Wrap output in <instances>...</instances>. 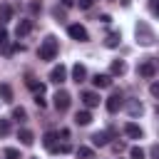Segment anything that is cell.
Masks as SVG:
<instances>
[{
	"instance_id": "obj_1",
	"label": "cell",
	"mask_w": 159,
	"mask_h": 159,
	"mask_svg": "<svg viewBox=\"0 0 159 159\" xmlns=\"http://www.w3.org/2000/svg\"><path fill=\"white\" fill-rule=\"evenodd\" d=\"M134 35H137V42H139V45H144V47L154 45V40H157L154 30H152V27H149L144 20H139V22H137V27H134Z\"/></svg>"
},
{
	"instance_id": "obj_2",
	"label": "cell",
	"mask_w": 159,
	"mask_h": 159,
	"mask_svg": "<svg viewBox=\"0 0 159 159\" xmlns=\"http://www.w3.org/2000/svg\"><path fill=\"white\" fill-rule=\"evenodd\" d=\"M37 55H40V60H45V62L55 60V57H57V37H55V35H47V37L42 40Z\"/></svg>"
},
{
	"instance_id": "obj_3",
	"label": "cell",
	"mask_w": 159,
	"mask_h": 159,
	"mask_svg": "<svg viewBox=\"0 0 159 159\" xmlns=\"http://www.w3.org/2000/svg\"><path fill=\"white\" fill-rule=\"evenodd\" d=\"M122 104H124V92H122V89H112V94H109L107 102H104L107 112H109V114H117V112L122 109Z\"/></svg>"
},
{
	"instance_id": "obj_4",
	"label": "cell",
	"mask_w": 159,
	"mask_h": 159,
	"mask_svg": "<svg viewBox=\"0 0 159 159\" xmlns=\"http://www.w3.org/2000/svg\"><path fill=\"white\" fill-rule=\"evenodd\" d=\"M137 75L144 77V80H154V75H157V62H154V57L142 60V62L137 65Z\"/></svg>"
},
{
	"instance_id": "obj_5",
	"label": "cell",
	"mask_w": 159,
	"mask_h": 159,
	"mask_svg": "<svg viewBox=\"0 0 159 159\" xmlns=\"http://www.w3.org/2000/svg\"><path fill=\"white\" fill-rule=\"evenodd\" d=\"M52 99H55V109H57V112H67L70 104H72V97H70L67 89H57Z\"/></svg>"
},
{
	"instance_id": "obj_6",
	"label": "cell",
	"mask_w": 159,
	"mask_h": 159,
	"mask_svg": "<svg viewBox=\"0 0 159 159\" xmlns=\"http://www.w3.org/2000/svg\"><path fill=\"white\" fill-rule=\"evenodd\" d=\"M67 35H70L72 40H77V42H87V40H89V32H87V27H82L80 22H72V25L67 27Z\"/></svg>"
},
{
	"instance_id": "obj_7",
	"label": "cell",
	"mask_w": 159,
	"mask_h": 159,
	"mask_svg": "<svg viewBox=\"0 0 159 159\" xmlns=\"http://www.w3.org/2000/svg\"><path fill=\"white\" fill-rule=\"evenodd\" d=\"M32 27H35V20H32V17H22V20L17 22V27H15V37H17V40H22L25 35H30V32H32Z\"/></svg>"
},
{
	"instance_id": "obj_8",
	"label": "cell",
	"mask_w": 159,
	"mask_h": 159,
	"mask_svg": "<svg viewBox=\"0 0 159 159\" xmlns=\"http://www.w3.org/2000/svg\"><path fill=\"white\" fill-rule=\"evenodd\" d=\"M67 80V67L60 62V65H55L52 70H50V82H55V84H62Z\"/></svg>"
},
{
	"instance_id": "obj_9",
	"label": "cell",
	"mask_w": 159,
	"mask_h": 159,
	"mask_svg": "<svg viewBox=\"0 0 159 159\" xmlns=\"http://www.w3.org/2000/svg\"><path fill=\"white\" fill-rule=\"evenodd\" d=\"M122 107H127L129 117H142V114H144V104H142L139 99H124Z\"/></svg>"
},
{
	"instance_id": "obj_10",
	"label": "cell",
	"mask_w": 159,
	"mask_h": 159,
	"mask_svg": "<svg viewBox=\"0 0 159 159\" xmlns=\"http://www.w3.org/2000/svg\"><path fill=\"white\" fill-rule=\"evenodd\" d=\"M82 104H84L87 109H94V107L99 104V94L92 92V89H84V92H82Z\"/></svg>"
},
{
	"instance_id": "obj_11",
	"label": "cell",
	"mask_w": 159,
	"mask_h": 159,
	"mask_svg": "<svg viewBox=\"0 0 159 159\" xmlns=\"http://www.w3.org/2000/svg\"><path fill=\"white\" fill-rule=\"evenodd\" d=\"M127 72V62L124 60H112V65H109V77H122Z\"/></svg>"
},
{
	"instance_id": "obj_12",
	"label": "cell",
	"mask_w": 159,
	"mask_h": 159,
	"mask_svg": "<svg viewBox=\"0 0 159 159\" xmlns=\"http://www.w3.org/2000/svg\"><path fill=\"white\" fill-rule=\"evenodd\" d=\"M124 134H127L129 139H142V137H144L142 127H139V124H134V122H127V124H124Z\"/></svg>"
},
{
	"instance_id": "obj_13",
	"label": "cell",
	"mask_w": 159,
	"mask_h": 159,
	"mask_svg": "<svg viewBox=\"0 0 159 159\" xmlns=\"http://www.w3.org/2000/svg\"><path fill=\"white\" fill-rule=\"evenodd\" d=\"M92 84H94V87H99V89H107V87H112V77H109V75H99V72H97V75L92 77Z\"/></svg>"
},
{
	"instance_id": "obj_14",
	"label": "cell",
	"mask_w": 159,
	"mask_h": 159,
	"mask_svg": "<svg viewBox=\"0 0 159 159\" xmlns=\"http://www.w3.org/2000/svg\"><path fill=\"white\" fill-rule=\"evenodd\" d=\"M57 132H45V137H42V144H45V149H50V152H55L57 149Z\"/></svg>"
},
{
	"instance_id": "obj_15",
	"label": "cell",
	"mask_w": 159,
	"mask_h": 159,
	"mask_svg": "<svg viewBox=\"0 0 159 159\" xmlns=\"http://www.w3.org/2000/svg\"><path fill=\"white\" fill-rule=\"evenodd\" d=\"M89 139H92V144H94V147H107V144H109V134H107V129H102V132H94Z\"/></svg>"
},
{
	"instance_id": "obj_16",
	"label": "cell",
	"mask_w": 159,
	"mask_h": 159,
	"mask_svg": "<svg viewBox=\"0 0 159 159\" xmlns=\"http://www.w3.org/2000/svg\"><path fill=\"white\" fill-rule=\"evenodd\" d=\"M72 80H75L77 84L87 80V70H84V65H80V62H77V65H72Z\"/></svg>"
},
{
	"instance_id": "obj_17",
	"label": "cell",
	"mask_w": 159,
	"mask_h": 159,
	"mask_svg": "<svg viewBox=\"0 0 159 159\" xmlns=\"http://www.w3.org/2000/svg\"><path fill=\"white\" fill-rule=\"evenodd\" d=\"M92 122V112L89 109H80L77 114H75V124H80V127H87Z\"/></svg>"
},
{
	"instance_id": "obj_18",
	"label": "cell",
	"mask_w": 159,
	"mask_h": 159,
	"mask_svg": "<svg viewBox=\"0 0 159 159\" xmlns=\"http://www.w3.org/2000/svg\"><path fill=\"white\" fill-rule=\"evenodd\" d=\"M25 84H27V87H30V89H32L35 94H45V84H42V82H37V80H35L32 75H27Z\"/></svg>"
},
{
	"instance_id": "obj_19",
	"label": "cell",
	"mask_w": 159,
	"mask_h": 159,
	"mask_svg": "<svg viewBox=\"0 0 159 159\" xmlns=\"http://www.w3.org/2000/svg\"><path fill=\"white\" fill-rule=\"evenodd\" d=\"M17 139H20L25 147H30V144L35 142V134H32L30 129H25V127H22V129H17Z\"/></svg>"
},
{
	"instance_id": "obj_20",
	"label": "cell",
	"mask_w": 159,
	"mask_h": 159,
	"mask_svg": "<svg viewBox=\"0 0 159 159\" xmlns=\"http://www.w3.org/2000/svg\"><path fill=\"white\" fill-rule=\"evenodd\" d=\"M119 42H122V35L119 32H107V37H104V45L112 50V47H119Z\"/></svg>"
},
{
	"instance_id": "obj_21",
	"label": "cell",
	"mask_w": 159,
	"mask_h": 159,
	"mask_svg": "<svg viewBox=\"0 0 159 159\" xmlns=\"http://www.w3.org/2000/svg\"><path fill=\"white\" fill-rule=\"evenodd\" d=\"M0 102H12V87L7 82H0Z\"/></svg>"
},
{
	"instance_id": "obj_22",
	"label": "cell",
	"mask_w": 159,
	"mask_h": 159,
	"mask_svg": "<svg viewBox=\"0 0 159 159\" xmlns=\"http://www.w3.org/2000/svg\"><path fill=\"white\" fill-rule=\"evenodd\" d=\"M75 154H77V159H94V149L92 147H77Z\"/></svg>"
},
{
	"instance_id": "obj_23",
	"label": "cell",
	"mask_w": 159,
	"mask_h": 159,
	"mask_svg": "<svg viewBox=\"0 0 159 159\" xmlns=\"http://www.w3.org/2000/svg\"><path fill=\"white\" fill-rule=\"evenodd\" d=\"M12 119H15L17 124L27 122V112H25V107H12Z\"/></svg>"
},
{
	"instance_id": "obj_24",
	"label": "cell",
	"mask_w": 159,
	"mask_h": 159,
	"mask_svg": "<svg viewBox=\"0 0 159 159\" xmlns=\"http://www.w3.org/2000/svg\"><path fill=\"white\" fill-rule=\"evenodd\" d=\"M12 20V7L10 5H2L0 7V25H5V22H10Z\"/></svg>"
},
{
	"instance_id": "obj_25",
	"label": "cell",
	"mask_w": 159,
	"mask_h": 159,
	"mask_svg": "<svg viewBox=\"0 0 159 159\" xmlns=\"http://www.w3.org/2000/svg\"><path fill=\"white\" fill-rule=\"evenodd\" d=\"M129 159H144V149L142 147H129Z\"/></svg>"
},
{
	"instance_id": "obj_26",
	"label": "cell",
	"mask_w": 159,
	"mask_h": 159,
	"mask_svg": "<svg viewBox=\"0 0 159 159\" xmlns=\"http://www.w3.org/2000/svg\"><path fill=\"white\" fill-rule=\"evenodd\" d=\"M10 134V119H0V137Z\"/></svg>"
},
{
	"instance_id": "obj_27",
	"label": "cell",
	"mask_w": 159,
	"mask_h": 159,
	"mask_svg": "<svg viewBox=\"0 0 159 159\" xmlns=\"http://www.w3.org/2000/svg\"><path fill=\"white\" fill-rule=\"evenodd\" d=\"M27 7H30V12H32V15H37V12H42V2H40V0H32V2L27 5Z\"/></svg>"
},
{
	"instance_id": "obj_28",
	"label": "cell",
	"mask_w": 159,
	"mask_h": 159,
	"mask_svg": "<svg viewBox=\"0 0 159 159\" xmlns=\"http://www.w3.org/2000/svg\"><path fill=\"white\" fill-rule=\"evenodd\" d=\"M52 17H55V20H65V7L55 5V7H52Z\"/></svg>"
},
{
	"instance_id": "obj_29",
	"label": "cell",
	"mask_w": 159,
	"mask_h": 159,
	"mask_svg": "<svg viewBox=\"0 0 159 159\" xmlns=\"http://www.w3.org/2000/svg\"><path fill=\"white\" fill-rule=\"evenodd\" d=\"M55 152H60V154H70V152H72V144H70V142H62Z\"/></svg>"
},
{
	"instance_id": "obj_30",
	"label": "cell",
	"mask_w": 159,
	"mask_h": 159,
	"mask_svg": "<svg viewBox=\"0 0 159 159\" xmlns=\"http://www.w3.org/2000/svg\"><path fill=\"white\" fill-rule=\"evenodd\" d=\"M75 5H80V10H89L94 5V0H75Z\"/></svg>"
},
{
	"instance_id": "obj_31",
	"label": "cell",
	"mask_w": 159,
	"mask_h": 159,
	"mask_svg": "<svg viewBox=\"0 0 159 159\" xmlns=\"http://www.w3.org/2000/svg\"><path fill=\"white\" fill-rule=\"evenodd\" d=\"M5 157H7V159H20V152L12 149V147H7V149H5Z\"/></svg>"
},
{
	"instance_id": "obj_32",
	"label": "cell",
	"mask_w": 159,
	"mask_h": 159,
	"mask_svg": "<svg viewBox=\"0 0 159 159\" xmlns=\"http://www.w3.org/2000/svg\"><path fill=\"white\" fill-rule=\"evenodd\" d=\"M35 104H37L40 109H45V107H47V102H45V97H42V94H35Z\"/></svg>"
},
{
	"instance_id": "obj_33",
	"label": "cell",
	"mask_w": 159,
	"mask_h": 159,
	"mask_svg": "<svg viewBox=\"0 0 159 159\" xmlns=\"http://www.w3.org/2000/svg\"><path fill=\"white\" fill-rule=\"evenodd\" d=\"M112 149H114L117 154H122V152L127 149V144H124V142H114V144H112Z\"/></svg>"
},
{
	"instance_id": "obj_34",
	"label": "cell",
	"mask_w": 159,
	"mask_h": 159,
	"mask_svg": "<svg viewBox=\"0 0 159 159\" xmlns=\"http://www.w3.org/2000/svg\"><path fill=\"white\" fill-rule=\"evenodd\" d=\"M149 10H152V15H157L159 12V0H149Z\"/></svg>"
},
{
	"instance_id": "obj_35",
	"label": "cell",
	"mask_w": 159,
	"mask_h": 159,
	"mask_svg": "<svg viewBox=\"0 0 159 159\" xmlns=\"http://www.w3.org/2000/svg\"><path fill=\"white\" fill-rule=\"evenodd\" d=\"M149 94H152V97H159V84H157V82H152V87H149Z\"/></svg>"
},
{
	"instance_id": "obj_36",
	"label": "cell",
	"mask_w": 159,
	"mask_h": 159,
	"mask_svg": "<svg viewBox=\"0 0 159 159\" xmlns=\"http://www.w3.org/2000/svg\"><path fill=\"white\" fill-rule=\"evenodd\" d=\"M57 137H62V139L67 142V139H70V129H60V132H57Z\"/></svg>"
},
{
	"instance_id": "obj_37",
	"label": "cell",
	"mask_w": 159,
	"mask_h": 159,
	"mask_svg": "<svg viewBox=\"0 0 159 159\" xmlns=\"http://www.w3.org/2000/svg\"><path fill=\"white\" fill-rule=\"evenodd\" d=\"M0 42H7V30L0 25Z\"/></svg>"
},
{
	"instance_id": "obj_38",
	"label": "cell",
	"mask_w": 159,
	"mask_h": 159,
	"mask_svg": "<svg viewBox=\"0 0 159 159\" xmlns=\"http://www.w3.org/2000/svg\"><path fill=\"white\" fill-rule=\"evenodd\" d=\"M97 20H99V22H104V25H107V22H112V17H109V15H99Z\"/></svg>"
},
{
	"instance_id": "obj_39",
	"label": "cell",
	"mask_w": 159,
	"mask_h": 159,
	"mask_svg": "<svg viewBox=\"0 0 159 159\" xmlns=\"http://www.w3.org/2000/svg\"><path fill=\"white\" fill-rule=\"evenodd\" d=\"M60 2H62V7H72L75 5V0H60Z\"/></svg>"
},
{
	"instance_id": "obj_40",
	"label": "cell",
	"mask_w": 159,
	"mask_h": 159,
	"mask_svg": "<svg viewBox=\"0 0 159 159\" xmlns=\"http://www.w3.org/2000/svg\"><path fill=\"white\" fill-rule=\"evenodd\" d=\"M127 2H129V0H124V5H127Z\"/></svg>"
}]
</instances>
